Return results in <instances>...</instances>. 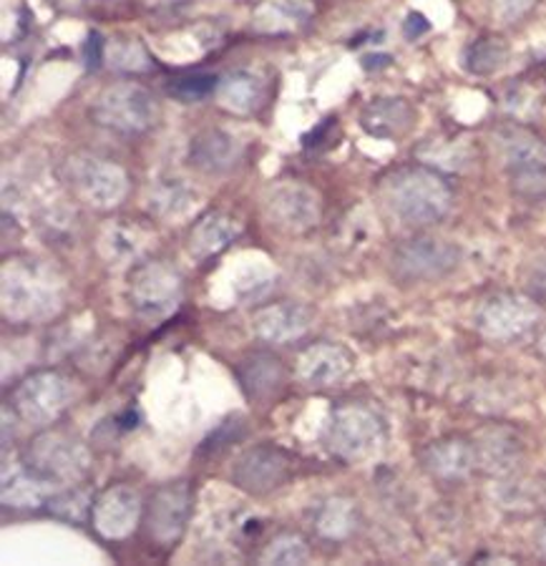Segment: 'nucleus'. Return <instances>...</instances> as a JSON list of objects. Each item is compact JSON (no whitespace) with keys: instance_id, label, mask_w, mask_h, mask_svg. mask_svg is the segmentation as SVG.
Wrapping results in <instances>:
<instances>
[{"instance_id":"obj_1","label":"nucleus","mask_w":546,"mask_h":566,"mask_svg":"<svg viewBox=\"0 0 546 566\" xmlns=\"http://www.w3.org/2000/svg\"><path fill=\"white\" fill-rule=\"evenodd\" d=\"M380 199L403 224L429 227L449 214L453 191L435 169L400 167L380 181Z\"/></svg>"},{"instance_id":"obj_2","label":"nucleus","mask_w":546,"mask_h":566,"mask_svg":"<svg viewBox=\"0 0 546 566\" xmlns=\"http://www.w3.org/2000/svg\"><path fill=\"white\" fill-rule=\"evenodd\" d=\"M61 307V287L41 264H6L3 313L11 319H43Z\"/></svg>"},{"instance_id":"obj_3","label":"nucleus","mask_w":546,"mask_h":566,"mask_svg":"<svg viewBox=\"0 0 546 566\" xmlns=\"http://www.w3.org/2000/svg\"><path fill=\"white\" fill-rule=\"evenodd\" d=\"M498 146L506 177L518 197L539 199L546 195V142L524 126H504Z\"/></svg>"},{"instance_id":"obj_4","label":"nucleus","mask_w":546,"mask_h":566,"mask_svg":"<svg viewBox=\"0 0 546 566\" xmlns=\"http://www.w3.org/2000/svg\"><path fill=\"white\" fill-rule=\"evenodd\" d=\"M461 262V250L439 237H413L400 242L390 258V270L400 282H435L449 277Z\"/></svg>"},{"instance_id":"obj_5","label":"nucleus","mask_w":546,"mask_h":566,"mask_svg":"<svg viewBox=\"0 0 546 566\" xmlns=\"http://www.w3.org/2000/svg\"><path fill=\"white\" fill-rule=\"evenodd\" d=\"M384 421L376 410L360 403L340 406L327 428V446L343 461H366L384 446Z\"/></svg>"},{"instance_id":"obj_6","label":"nucleus","mask_w":546,"mask_h":566,"mask_svg":"<svg viewBox=\"0 0 546 566\" xmlns=\"http://www.w3.org/2000/svg\"><path fill=\"white\" fill-rule=\"evenodd\" d=\"M91 114L114 132L141 134L157 124L159 106L157 98L139 84H114L98 94Z\"/></svg>"},{"instance_id":"obj_7","label":"nucleus","mask_w":546,"mask_h":566,"mask_svg":"<svg viewBox=\"0 0 546 566\" xmlns=\"http://www.w3.org/2000/svg\"><path fill=\"white\" fill-rule=\"evenodd\" d=\"M293 455L277 446H254L244 451L232 465V483L250 496H267L285 486L293 476Z\"/></svg>"},{"instance_id":"obj_8","label":"nucleus","mask_w":546,"mask_h":566,"mask_svg":"<svg viewBox=\"0 0 546 566\" xmlns=\"http://www.w3.org/2000/svg\"><path fill=\"white\" fill-rule=\"evenodd\" d=\"M542 319V307L534 297L524 295H504L489 297L481 305L476 315L479 333L496 343H512L516 337H524L529 331H534L536 323Z\"/></svg>"},{"instance_id":"obj_9","label":"nucleus","mask_w":546,"mask_h":566,"mask_svg":"<svg viewBox=\"0 0 546 566\" xmlns=\"http://www.w3.org/2000/svg\"><path fill=\"white\" fill-rule=\"evenodd\" d=\"M11 403L25 423L49 426L69 408L71 382L53 370L35 373L15 388Z\"/></svg>"},{"instance_id":"obj_10","label":"nucleus","mask_w":546,"mask_h":566,"mask_svg":"<svg viewBox=\"0 0 546 566\" xmlns=\"http://www.w3.org/2000/svg\"><path fill=\"white\" fill-rule=\"evenodd\" d=\"M132 307L147 319H161L175 313L181 300V277L164 262L139 264L132 272Z\"/></svg>"},{"instance_id":"obj_11","label":"nucleus","mask_w":546,"mask_h":566,"mask_svg":"<svg viewBox=\"0 0 546 566\" xmlns=\"http://www.w3.org/2000/svg\"><path fill=\"white\" fill-rule=\"evenodd\" d=\"M25 465L49 483L71 481L84 476L88 469V455L74 436L45 433L29 446Z\"/></svg>"},{"instance_id":"obj_12","label":"nucleus","mask_w":546,"mask_h":566,"mask_svg":"<svg viewBox=\"0 0 546 566\" xmlns=\"http://www.w3.org/2000/svg\"><path fill=\"white\" fill-rule=\"evenodd\" d=\"M189 514H192V489L187 483H169L159 489L147 504L144 524L147 532L161 546L177 544L185 534Z\"/></svg>"},{"instance_id":"obj_13","label":"nucleus","mask_w":546,"mask_h":566,"mask_svg":"<svg viewBox=\"0 0 546 566\" xmlns=\"http://www.w3.org/2000/svg\"><path fill=\"white\" fill-rule=\"evenodd\" d=\"M71 185L84 202L98 209L118 205L126 195L122 167L98 157H76L71 161Z\"/></svg>"},{"instance_id":"obj_14","label":"nucleus","mask_w":546,"mask_h":566,"mask_svg":"<svg viewBox=\"0 0 546 566\" xmlns=\"http://www.w3.org/2000/svg\"><path fill=\"white\" fill-rule=\"evenodd\" d=\"M265 209L272 224L287 232L311 230L313 224H317V217H321V205H317L315 191L295 185V181L272 187L265 199Z\"/></svg>"},{"instance_id":"obj_15","label":"nucleus","mask_w":546,"mask_h":566,"mask_svg":"<svg viewBox=\"0 0 546 566\" xmlns=\"http://www.w3.org/2000/svg\"><path fill=\"white\" fill-rule=\"evenodd\" d=\"M139 494L129 486H114L91 506V518L98 534L106 538H124L134 532L136 518H139Z\"/></svg>"},{"instance_id":"obj_16","label":"nucleus","mask_w":546,"mask_h":566,"mask_svg":"<svg viewBox=\"0 0 546 566\" xmlns=\"http://www.w3.org/2000/svg\"><path fill=\"white\" fill-rule=\"evenodd\" d=\"M353 355L335 343H317L300 355L297 376L311 388H330L348 376Z\"/></svg>"},{"instance_id":"obj_17","label":"nucleus","mask_w":546,"mask_h":566,"mask_svg":"<svg viewBox=\"0 0 546 566\" xmlns=\"http://www.w3.org/2000/svg\"><path fill=\"white\" fill-rule=\"evenodd\" d=\"M237 376H240L242 390L252 403L267 406L272 398L280 396V390L285 388L287 370L280 358L272 353H252L240 363L237 368Z\"/></svg>"},{"instance_id":"obj_18","label":"nucleus","mask_w":546,"mask_h":566,"mask_svg":"<svg viewBox=\"0 0 546 566\" xmlns=\"http://www.w3.org/2000/svg\"><path fill=\"white\" fill-rule=\"evenodd\" d=\"M476 446L466 438H443L423 451V465L433 479L456 483L476 469Z\"/></svg>"},{"instance_id":"obj_19","label":"nucleus","mask_w":546,"mask_h":566,"mask_svg":"<svg viewBox=\"0 0 546 566\" xmlns=\"http://www.w3.org/2000/svg\"><path fill=\"white\" fill-rule=\"evenodd\" d=\"M413 124L416 108L406 98H372L360 114V126L372 139H400L413 129Z\"/></svg>"},{"instance_id":"obj_20","label":"nucleus","mask_w":546,"mask_h":566,"mask_svg":"<svg viewBox=\"0 0 546 566\" xmlns=\"http://www.w3.org/2000/svg\"><path fill=\"white\" fill-rule=\"evenodd\" d=\"M242 157V146L232 134L222 129H207L197 134L189 146V161L192 167L207 171V175H222L232 169Z\"/></svg>"},{"instance_id":"obj_21","label":"nucleus","mask_w":546,"mask_h":566,"mask_svg":"<svg viewBox=\"0 0 546 566\" xmlns=\"http://www.w3.org/2000/svg\"><path fill=\"white\" fill-rule=\"evenodd\" d=\"M217 96L234 114H254L267 102V81L250 69H240L220 81Z\"/></svg>"},{"instance_id":"obj_22","label":"nucleus","mask_w":546,"mask_h":566,"mask_svg":"<svg viewBox=\"0 0 546 566\" xmlns=\"http://www.w3.org/2000/svg\"><path fill=\"white\" fill-rule=\"evenodd\" d=\"M311 327V313L295 303H280L254 315V333L267 343L297 340Z\"/></svg>"},{"instance_id":"obj_23","label":"nucleus","mask_w":546,"mask_h":566,"mask_svg":"<svg viewBox=\"0 0 546 566\" xmlns=\"http://www.w3.org/2000/svg\"><path fill=\"white\" fill-rule=\"evenodd\" d=\"M313 8L305 0H265L254 13V31L265 35H287L311 21Z\"/></svg>"},{"instance_id":"obj_24","label":"nucleus","mask_w":546,"mask_h":566,"mask_svg":"<svg viewBox=\"0 0 546 566\" xmlns=\"http://www.w3.org/2000/svg\"><path fill=\"white\" fill-rule=\"evenodd\" d=\"M237 232H240V227L230 217L222 212H212L195 224L192 237H189V250H192L195 258L207 260L212 254L222 252L234 240Z\"/></svg>"},{"instance_id":"obj_25","label":"nucleus","mask_w":546,"mask_h":566,"mask_svg":"<svg viewBox=\"0 0 546 566\" xmlns=\"http://www.w3.org/2000/svg\"><path fill=\"white\" fill-rule=\"evenodd\" d=\"M518 453H522V443L508 431H486L476 443V461L484 463V469L491 473L512 469Z\"/></svg>"},{"instance_id":"obj_26","label":"nucleus","mask_w":546,"mask_h":566,"mask_svg":"<svg viewBox=\"0 0 546 566\" xmlns=\"http://www.w3.org/2000/svg\"><path fill=\"white\" fill-rule=\"evenodd\" d=\"M466 69L476 76H491V73L502 71L508 61V43L496 35L473 41L466 49Z\"/></svg>"},{"instance_id":"obj_27","label":"nucleus","mask_w":546,"mask_h":566,"mask_svg":"<svg viewBox=\"0 0 546 566\" xmlns=\"http://www.w3.org/2000/svg\"><path fill=\"white\" fill-rule=\"evenodd\" d=\"M45 479H41L39 473H33L31 469L23 473H15L13 481L6 476L3 483V499L6 504L11 506H39L43 501V491H45Z\"/></svg>"},{"instance_id":"obj_28","label":"nucleus","mask_w":546,"mask_h":566,"mask_svg":"<svg viewBox=\"0 0 546 566\" xmlns=\"http://www.w3.org/2000/svg\"><path fill=\"white\" fill-rule=\"evenodd\" d=\"M307 559V546L300 536L285 534L272 542L265 554H262V562L265 564H303Z\"/></svg>"},{"instance_id":"obj_29","label":"nucleus","mask_w":546,"mask_h":566,"mask_svg":"<svg viewBox=\"0 0 546 566\" xmlns=\"http://www.w3.org/2000/svg\"><path fill=\"white\" fill-rule=\"evenodd\" d=\"M353 528L350 501H330L321 518V532L327 536H343Z\"/></svg>"},{"instance_id":"obj_30","label":"nucleus","mask_w":546,"mask_h":566,"mask_svg":"<svg viewBox=\"0 0 546 566\" xmlns=\"http://www.w3.org/2000/svg\"><path fill=\"white\" fill-rule=\"evenodd\" d=\"M217 86H220V81L214 76H209V73H195V76L179 78L177 86L171 91H175L177 96L187 98V102H199V98L214 94Z\"/></svg>"},{"instance_id":"obj_31","label":"nucleus","mask_w":546,"mask_h":566,"mask_svg":"<svg viewBox=\"0 0 546 566\" xmlns=\"http://www.w3.org/2000/svg\"><path fill=\"white\" fill-rule=\"evenodd\" d=\"M536 0H491L494 6V15L504 23H516L532 11Z\"/></svg>"},{"instance_id":"obj_32","label":"nucleus","mask_w":546,"mask_h":566,"mask_svg":"<svg viewBox=\"0 0 546 566\" xmlns=\"http://www.w3.org/2000/svg\"><path fill=\"white\" fill-rule=\"evenodd\" d=\"M529 290H532L536 303L546 300V262H542L539 268H534L532 277H529Z\"/></svg>"},{"instance_id":"obj_33","label":"nucleus","mask_w":546,"mask_h":566,"mask_svg":"<svg viewBox=\"0 0 546 566\" xmlns=\"http://www.w3.org/2000/svg\"><path fill=\"white\" fill-rule=\"evenodd\" d=\"M539 350L546 355V331H544V335L539 337Z\"/></svg>"},{"instance_id":"obj_34","label":"nucleus","mask_w":546,"mask_h":566,"mask_svg":"<svg viewBox=\"0 0 546 566\" xmlns=\"http://www.w3.org/2000/svg\"><path fill=\"white\" fill-rule=\"evenodd\" d=\"M539 546H542V552L546 554V528L542 532V538H539Z\"/></svg>"}]
</instances>
